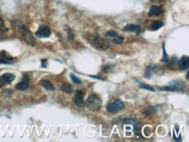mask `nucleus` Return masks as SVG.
Here are the masks:
<instances>
[{"mask_svg": "<svg viewBox=\"0 0 189 142\" xmlns=\"http://www.w3.org/2000/svg\"><path fill=\"white\" fill-rule=\"evenodd\" d=\"M88 41H89V43L91 44L92 47H94L95 49L99 50V51H106L109 47L108 41L105 40L104 38L98 36L96 34L90 35L88 37Z\"/></svg>", "mask_w": 189, "mask_h": 142, "instance_id": "f257e3e1", "label": "nucleus"}, {"mask_svg": "<svg viewBox=\"0 0 189 142\" xmlns=\"http://www.w3.org/2000/svg\"><path fill=\"white\" fill-rule=\"evenodd\" d=\"M86 106L92 112H97L102 106V99L97 94H91L86 101Z\"/></svg>", "mask_w": 189, "mask_h": 142, "instance_id": "f03ea898", "label": "nucleus"}, {"mask_svg": "<svg viewBox=\"0 0 189 142\" xmlns=\"http://www.w3.org/2000/svg\"><path fill=\"white\" fill-rule=\"evenodd\" d=\"M17 31L19 32V33L21 34V36L23 37V38H24V40L26 42L27 44H30V45H33V46L36 44V43H37L36 39L33 37V34L31 33V32L27 29L25 25H19L17 27Z\"/></svg>", "mask_w": 189, "mask_h": 142, "instance_id": "7ed1b4c3", "label": "nucleus"}, {"mask_svg": "<svg viewBox=\"0 0 189 142\" xmlns=\"http://www.w3.org/2000/svg\"><path fill=\"white\" fill-rule=\"evenodd\" d=\"M186 86L183 82L179 81V80H174L169 83L168 86L160 87V91H169V92H184L185 91Z\"/></svg>", "mask_w": 189, "mask_h": 142, "instance_id": "20e7f679", "label": "nucleus"}, {"mask_svg": "<svg viewBox=\"0 0 189 142\" xmlns=\"http://www.w3.org/2000/svg\"><path fill=\"white\" fill-rule=\"evenodd\" d=\"M105 36H106V38L107 39V41L113 42L114 44H121L125 40V38L122 35H120L119 33H116L114 31H108Z\"/></svg>", "mask_w": 189, "mask_h": 142, "instance_id": "39448f33", "label": "nucleus"}, {"mask_svg": "<svg viewBox=\"0 0 189 142\" xmlns=\"http://www.w3.org/2000/svg\"><path fill=\"white\" fill-rule=\"evenodd\" d=\"M124 107V102L120 99H117V100H115V101L108 105L106 106V110L111 113H119V111H121Z\"/></svg>", "mask_w": 189, "mask_h": 142, "instance_id": "423d86ee", "label": "nucleus"}, {"mask_svg": "<svg viewBox=\"0 0 189 142\" xmlns=\"http://www.w3.org/2000/svg\"><path fill=\"white\" fill-rule=\"evenodd\" d=\"M36 36L38 38H48L51 35V30L50 28L45 25H42L38 27V30L36 32Z\"/></svg>", "mask_w": 189, "mask_h": 142, "instance_id": "0eeeda50", "label": "nucleus"}, {"mask_svg": "<svg viewBox=\"0 0 189 142\" xmlns=\"http://www.w3.org/2000/svg\"><path fill=\"white\" fill-rule=\"evenodd\" d=\"M29 86H30V79L25 75V76L24 77L23 80L20 81L17 85H16L15 87L17 90H19V91H25L26 89H28Z\"/></svg>", "mask_w": 189, "mask_h": 142, "instance_id": "6e6552de", "label": "nucleus"}, {"mask_svg": "<svg viewBox=\"0 0 189 142\" xmlns=\"http://www.w3.org/2000/svg\"><path fill=\"white\" fill-rule=\"evenodd\" d=\"M124 32H130V33H135L137 35H139L141 32V28L138 25H133V24H130L127 25L124 27Z\"/></svg>", "mask_w": 189, "mask_h": 142, "instance_id": "1a4fd4ad", "label": "nucleus"}, {"mask_svg": "<svg viewBox=\"0 0 189 142\" xmlns=\"http://www.w3.org/2000/svg\"><path fill=\"white\" fill-rule=\"evenodd\" d=\"M178 66L180 70H187L189 67V59L187 56H183L179 60Z\"/></svg>", "mask_w": 189, "mask_h": 142, "instance_id": "9d476101", "label": "nucleus"}, {"mask_svg": "<svg viewBox=\"0 0 189 142\" xmlns=\"http://www.w3.org/2000/svg\"><path fill=\"white\" fill-rule=\"evenodd\" d=\"M74 102L77 106L81 107L84 106V93L80 91H77L75 93V98H74Z\"/></svg>", "mask_w": 189, "mask_h": 142, "instance_id": "9b49d317", "label": "nucleus"}, {"mask_svg": "<svg viewBox=\"0 0 189 142\" xmlns=\"http://www.w3.org/2000/svg\"><path fill=\"white\" fill-rule=\"evenodd\" d=\"M162 13V8L159 6H152L149 10L148 15L150 17L160 16Z\"/></svg>", "mask_w": 189, "mask_h": 142, "instance_id": "f8f14e48", "label": "nucleus"}, {"mask_svg": "<svg viewBox=\"0 0 189 142\" xmlns=\"http://www.w3.org/2000/svg\"><path fill=\"white\" fill-rule=\"evenodd\" d=\"M14 79H15V76L13 74H11V73H5L0 78L1 82L5 83V84H10Z\"/></svg>", "mask_w": 189, "mask_h": 142, "instance_id": "ddd939ff", "label": "nucleus"}, {"mask_svg": "<svg viewBox=\"0 0 189 142\" xmlns=\"http://www.w3.org/2000/svg\"><path fill=\"white\" fill-rule=\"evenodd\" d=\"M40 85H41L44 89H46V90H48V91H54V89H55L53 85H52V83L51 82V81H49V80H47V79H42V80L40 81Z\"/></svg>", "mask_w": 189, "mask_h": 142, "instance_id": "4468645a", "label": "nucleus"}, {"mask_svg": "<svg viewBox=\"0 0 189 142\" xmlns=\"http://www.w3.org/2000/svg\"><path fill=\"white\" fill-rule=\"evenodd\" d=\"M125 124H126V125H132V126H133V128H134L135 132L139 131V129H140V124L138 123L137 120H135L133 118V119H129V120H125Z\"/></svg>", "mask_w": 189, "mask_h": 142, "instance_id": "2eb2a0df", "label": "nucleus"}, {"mask_svg": "<svg viewBox=\"0 0 189 142\" xmlns=\"http://www.w3.org/2000/svg\"><path fill=\"white\" fill-rule=\"evenodd\" d=\"M61 90L66 93H71L73 92L72 86H71L70 84H68V83H64V84L61 86Z\"/></svg>", "mask_w": 189, "mask_h": 142, "instance_id": "dca6fc26", "label": "nucleus"}, {"mask_svg": "<svg viewBox=\"0 0 189 142\" xmlns=\"http://www.w3.org/2000/svg\"><path fill=\"white\" fill-rule=\"evenodd\" d=\"M163 25H164V24H163V22H161V21H155V22H153L152 24V31L159 30L160 28L163 26Z\"/></svg>", "mask_w": 189, "mask_h": 142, "instance_id": "f3484780", "label": "nucleus"}, {"mask_svg": "<svg viewBox=\"0 0 189 142\" xmlns=\"http://www.w3.org/2000/svg\"><path fill=\"white\" fill-rule=\"evenodd\" d=\"M8 32V29L6 27L5 24H4V21L0 18V35L4 34Z\"/></svg>", "mask_w": 189, "mask_h": 142, "instance_id": "a211bd4d", "label": "nucleus"}, {"mask_svg": "<svg viewBox=\"0 0 189 142\" xmlns=\"http://www.w3.org/2000/svg\"><path fill=\"white\" fill-rule=\"evenodd\" d=\"M0 57H1L2 59H7V60H11V61L13 59L11 56L8 54L6 52H5V51H2V52H0Z\"/></svg>", "mask_w": 189, "mask_h": 142, "instance_id": "6ab92c4d", "label": "nucleus"}, {"mask_svg": "<svg viewBox=\"0 0 189 142\" xmlns=\"http://www.w3.org/2000/svg\"><path fill=\"white\" fill-rule=\"evenodd\" d=\"M162 50H163V59H162V61H164V62H168V59H169V58H168V54H167V52H166V49H165V44H163Z\"/></svg>", "mask_w": 189, "mask_h": 142, "instance_id": "aec40b11", "label": "nucleus"}, {"mask_svg": "<svg viewBox=\"0 0 189 142\" xmlns=\"http://www.w3.org/2000/svg\"><path fill=\"white\" fill-rule=\"evenodd\" d=\"M140 88H142V89H146V90H148V91H151V92H155L154 88L148 85H142L141 83H140Z\"/></svg>", "mask_w": 189, "mask_h": 142, "instance_id": "412c9836", "label": "nucleus"}, {"mask_svg": "<svg viewBox=\"0 0 189 142\" xmlns=\"http://www.w3.org/2000/svg\"><path fill=\"white\" fill-rule=\"evenodd\" d=\"M71 80L73 81V83H76V84H80L81 83V80L78 78V77L76 76V75H74V74H71Z\"/></svg>", "mask_w": 189, "mask_h": 142, "instance_id": "4be33fe9", "label": "nucleus"}, {"mask_svg": "<svg viewBox=\"0 0 189 142\" xmlns=\"http://www.w3.org/2000/svg\"><path fill=\"white\" fill-rule=\"evenodd\" d=\"M0 64H5V65H11V64H12V62H11V60H7V59H2V58H0Z\"/></svg>", "mask_w": 189, "mask_h": 142, "instance_id": "5701e85b", "label": "nucleus"}, {"mask_svg": "<svg viewBox=\"0 0 189 142\" xmlns=\"http://www.w3.org/2000/svg\"><path fill=\"white\" fill-rule=\"evenodd\" d=\"M112 68H113V67L111 66H106L104 67V71L106 72V73H107V72H110V71H112Z\"/></svg>", "mask_w": 189, "mask_h": 142, "instance_id": "b1692460", "label": "nucleus"}, {"mask_svg": "<svg viewBox=\"0 0 189 142\" xmlns=\"http://www.w3.org/2000/svg\"><path fill=\"white\" fill-rule=\"evenodd\" d=\"M152 3H153V4H160V3H161L163 0H150Z\"/></svg>", "mask_w": 189, "mask_h": 142, "instance_id": "393cba45", "label": "nucleus"}, {"mask_svg": "<svg viewBox=\"0 0 189 142\" xmlns=\"http://www.w3.org/2000/svg\"><path fill=\"white\" fill-rule=\"evenodd\" d=\"M42 67H46V59H42Z\"/></svg>", "mask_w": 189, "mask_h": 142, "instance_id": "a878e982", "label": "nucleus"}, {"mask_svg": "<svg viewBox=\"0 0 189 142\" xmlns=\"http://www.w3.org/2000/svg\"><path fill=\"white\" fill-rule=\"evenodd\" d=\"M90 77H92V78H94V79H101V80H103V78H101V77L94 76V75H90Z\"/></svg>", "mask_w": 189, "mask_h": 142, "instance_id": "bb28decb", "label": "nucleus"}, {"mask_svg": "<svg viewBox=\"0 0 189 142\" xmlns=\"http://www.w3.org/2000/svg\"><path fill=\"white\" fill-rule=\"evenodd\" d=\"M189 79V74H188V71L187 72V79Z\"/></svg>", "mask_w": 189, "mask_h": 142, "instance_id": "cd10ccee", "label": "nucleus"}, {"mask_svg": "<svg viewBox=\"0 0 189 142\" xmlns=\"http://www.w3.org/2000/svg\"><path fill=\"white\" fill-rule=\"evenodd\" d=\"M2 87V85H1V83H0V88Z\"/></svg>", "mask_w": 189, "mask_h": 142, "instance_id": "c85d7f7f", "label": "nucleus"}]
</instances>
